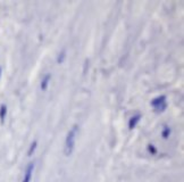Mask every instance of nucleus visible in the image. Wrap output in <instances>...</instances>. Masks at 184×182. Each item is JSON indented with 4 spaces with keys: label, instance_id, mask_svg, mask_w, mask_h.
<instances>
[{
    "label": "nucleus",
    "instance_id": "423d86ee",
    "mask_svg": "<svg viewBox=\"0 0 184 182\" xmlns=\"http://www.w3.org/2000/svg\"><path fill=\"white\" fill-rule=\"evenodd\" d=\"M6 113H7L6 105H1V106H0V119H1V123H3V121H5Z\"/></svg>",
    "mask_w": 184,
    "mask_h": 182
},
{
    "label": "nucleus",
    "instance_id": "6e6552de",
    "mask_svg": "<svg viewBox=\"0 0 184 182\" xmlns=\"http://www.w3.org/2000/svg\"><path fill=\"white\" fill-rule=\"evenodd\" d=\"M148 150H149V152H150L151 155H156V154H157V149H156V147H154V145H149V146H148Z\"/></svg>",
    "mask_w": 184,
    "mask_h": 182
},
{
    "label": "nucleus",
    "instance_id": "0eeeda50",
    "mask_svg": "<svg viewBox=\"0 0 184 182\" xmlns=\"http://www.w3.org/2000/svg\"><path fill=\"white\" fill-rule=\"evenodd\" d=\"M36 145H38V142H36V141L32 142V145H31V147H30V150H29V152H27V155L32 156V154L34 152V150H35V148H36Z\"/></svg>",
    "mask_w": 184,
    "mask_h": 182
},
{
    "label": "nucleus",
    "instance_id": "9d476101",
    "mask_svg": "<svg viewBox=\"0 0 184 182\" xmlns=\"http://www.w3.org/2000/svg\"><path fill=\"white\" fill-rule=\"evenodd\" d=\"M64 58H65V51H62V55H59V57H58V63H62V60H64Z\"/></svg>",
    "mask_w": 184,
    "mask_h": 182
},
{
    "label": "nucleus",
    "instance_id": "7ed1b4c3",
    "mask_svg": "<svg viewBox=\"0 0 184 182\" xmlns=\"http://www.w3.org/2000/svg\"><path fill=\"white\" fill-rule=\"evenodd\" d=\"M166 104V96H158V97H156L154 99H152L151 102V105L154 108H157V107H160V106H163V105Z\"/></svg>",
    "mask_w": 184,
    "mask_h": 182
},
{
    "label": "nucleus",
    "instance_id": "f257e3e1",
    "mask_svg": "<svg viewBox=\"0 0 184 182\" xmlns=\"http://www.w3.org/2000/svg\"><path fill=\"white\" fill-rule=\"evenodd\" d=\"M77 132H78V125H73V128L67 133V137H66L65 140V149H64V152H65L66 156H69L74 150Z\"/></svg>",
    "mask_w": 184,
    "mask_h": 182
},
{
    "label": "nucleus",
    "instance_id": "1a4fd4ad",
    "mask_svg": "<svg viewBox=\"0 0 184 182\" xmlns=\"http://www.w3.org/2000/svg\"><path fill=\"white\" fill-rule=\"evenodd\" d=\"M169 135H170V129H169V128H165V129H164V131H163V138H164V139H167Z\"/></svg>",
    "mask_w": 184,
    "mask_h": 182
},
{
    "label": "nucleus",
    "instance_id": "f03ea898",
    "mask_svg": "<svg viewBox=\"0 0 184 182\" xmlns=\"http://www.w3.org/2000/svg\"><path fill=\"white\" fill-rule=\"evenodd\" d=\"M33 170H34V164L30 163L27 165L26 170H25V173H24V179L22 182H30L32 179V174H33Z\"/></svg>",
    "mask_w": 184,
    "mask_h": 182
},
{
    "label": "nucleus",
    "instance_id": "20e7f679",
    "mask_svg": "<svg viewBox=\"0 0 184 182\" xmlns=\"http://www.w3.org/2000/svg\"><path fill=\"white\" fill-rule=\"evenodd\" d=\"M140 119H141V115L140 114H138V115H135V116L131 117L130 121H128V129L130 130H133L135 126H137V124L139 123Z\"/></svg>",
    "mask_w": 184,
    "mask_h": 182
},
{
    "label": "nucleus",
    "instance_id": "9b49d317",
    "mask_svg": "<svg viewBox=\"0 0 184 182\" xmlns=\"http://www.w3.org/2000/svg\"><path fill=\"white\" fill-rule=\"evenodd\" d=\"M0 72H1V71H0Z\"/></svg>",
    "mask_w": 184,
    "mask_h": 182
},
{
    "label": "nucleus",
    "instance_id": "39448f33",
    "mask_svg": "<svg viewBox=\"0 0 184 182\" xmlns=\"http://www.w3.org/2000/svg\"><path fill=\"white\" fill-rule=\"evenodd\" d=\"M51 79V74H47L45 78L42 79V82H41V89L42 90H47L48 85H49V81Z\"/></svg>",
    "mask_w": 184,
    "mask_h": 182
}]
</instances>
